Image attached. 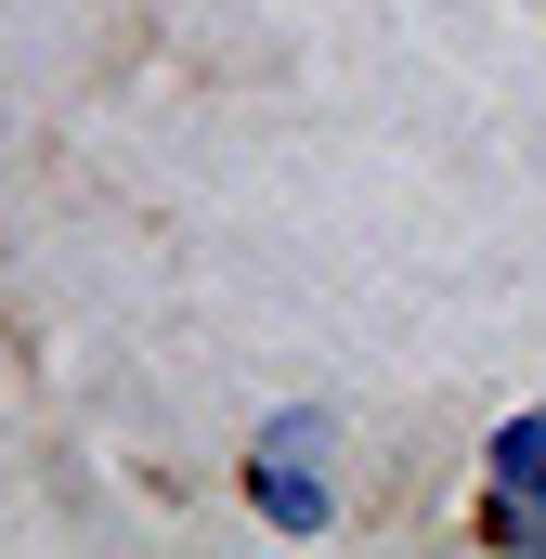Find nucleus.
Returning <instances> with one entry per match:
<instances>
[{"mask_svg": "<svg viewBox=\"0 0 546 559\" xmlns=\"http://www.w3.org/2000/svg\"><path fill=\"white\" fill-rule=\"evenodd\" d=\"M325 455H339V417H325V404H286V417L248 442V495L273 508V534H325V521H339Z\"/></svg>", "mask_w": 546, "mask_h": 559, "instance_id": "f257e3e1", "label": "nucleus"}, {"mask_svg": "<svg viewBox=\"0 0 546 559\" xmlns=\"http://www.w3.org/2000/svg\"><path fill=\"white\" fill-rule=\"evenodd\" d=\"M482 521L508 547H546V404H521V417L482 442Z\"/></svg>", "mask_w": 546, "mask_h": 559, "instance_id": "f03ea898", "label": "nucleus"}]
</instances>
